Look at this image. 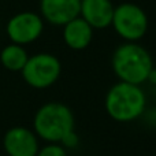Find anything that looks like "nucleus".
<instances>
[{"instance_id":"obj_1","label":"nucleus","mask_w":156,"mask_h":156,"mask_svg":"<svg viewBox=\"0 0 156 156\" xmlns=\"http://www.w3.org/2000/svg\"><path fill=\"white\" fill-rule=\"evenodd\" d=\"M104 108L115 122H133L140 118L147 108L145 92L141 85L119 81L108 89L104 99Z\"/></svg>"},{"instance_id":"obj_2","label":"nucleus","mask_w":156,"mask_h":156,"mask_svg":"<svg viewBox=\"0 0 156 156\" xmlns=\"http://www.w3.org/2000/svg\"><path fill=\"white\" fill-rule=\"evenodd\" d=\"M111 66L119 81L143 85L154 69V62L151 54L143 45L126 41L114 51Z\"/></svg>"},{"instance_id":"obj_3","label":"nucleus","mask_w":156,"mask_h":156,"mask_svg":"<svg viewBox=\"0 0 156 156\" xmlns=\"http://www.w3.org/2000/svg\"><path fill=\"white\" fill-rule=\"evenodd\" d=\"M71 130H74V115L63 103H45L34 114L33 132L47 143H60Z\"/></svg>"},{"instance_id":"obj_4","label":"nucleus","mask_w":156,"mask_h":156,"mask_svg":"<svg viewBox=\"0 0 156 156\" xmlns=\"http://www.w3.org/2000/svg\"><path fill=\"white\" fill-rule=\"evenodd\" d=\"M111 26L116 34L127 43H137L148 32L147 12L134 3H122L114 8Z\"/></svg>"},{"instance_id":"obj_5","label":"nucleus","mask_w":156,"mask_h":156,"mask_svg":"<svg viewBox=\"0 0 156 156\" xmlns=\"http://www.w3.org/2000/svg\"><path fill=\"white\" fill-rule=\"evenodd\" d=\"M21 74L29 86L34 89H45L59 80L62 74V63L55 55L40 52L27 58Z\"/></svg>"},{"instance_id":"obj_6","label":"nucleus","mask_w":156,"mask_h":156,"mask_svg":"<svg viewBox=\"0 0 156 156\" xmlns=\"http://www.w3.org/2000/svg\"><path fill=\"white\" fill-rule=\"evenodd\" d=\"M44 32V19L33 11H21L7 21L5 33L11 43L27 45L41 37Z\"/></svg>"},{"instance_id":"obj_7","label":"nucleus","mask_w":156,"mask_h":156,"mask_svg":"<svg viewBox=\"0 0 156 156\" xmlns=\"http://www.w3.org/2000/svg\"><path fill=\"white\" fill-rule=\"evenodd\" d=\"M3 147L8 156H36L40 148L36 133L23 126L8 129L3 138Z\"/></svg>"},{"instance_id":"obj_8","label":"nucleus","mask_w":156,"mask_h":156,"mask_svg":"<svg viewBox=\"0 0 156 156\" xmlns=\"http://www.w3.org/2000/svg\"><path fill=\"white\" fill-rule=\"evenodd\" d=\"M81 0H40V15L55 26H63L80 16Z\"/></svg>"},{"instance_id":"obj_9","label":"nucleus","mask_w":156,"mask_h":156,"mask_svg":"<svg viewBox=\"0 0 156 156\" xmlns=\"http://www.w3.org/2000/svg\"><path fill=\"white\" fill-rule=\"evenodd\" d=\"M114 8L111 0H81L80 16L93 29H105L111 26Z\"/></svg>"},{"instance_id":"obj_10","label":"nucleus","mask_w":156,"mask_h":156,"mask_svg":"<svg viewBox=\"0 0 156 156\" xmlns=\"http://www.w3.org/2000/svg\"><path fill=\"white\" fill-rule=\"evenodd\" d=\"M93 27L81 16L69 21L63 25V41L70 49L82 51L90 45L93 40Z\"/></svg>"},{"instance_id":"obj_11","label":"nucleus","mask_w":156,"mask_h":156,"mask_svg":"<svg viewBox=\"0 0 156 156\" xmlns=\"http://www.w3.org/2000/svg\"><path fill=\"white\" fill-rule=\"evenodd\" d=\"M27 51L23 45L19 44H8L0 51V63L8 71H21L27 62Z\"/></svg>"},{"instance_id":"obj_12","label":"nucleus","mask_w":156,"mask_h":156,"mask_svg":"<svg viewBox=\"0 0 156 156\" xmlns=\"http://www.w3.org/2000/svg\"><path fill=\"white\" fill-rule=\"evenodd\" d=\"M36 156H67V151L59 143H48L38 148Z\"/></svg>"},{"instance_id":"obj_13","label":"nucleus","mask_w":156,"mask_h":156,"mask_svg":"<svg viewBox=\"0 0 156 156\" xmlns=\"http://www.w3.org/2000/svg\"><path fill=\"white\" fill-rule=\"evenodd\" d=\"M59 144L63 147V148L74 149V148H77L78 144H80V137H78V134L74 132V130H71V132H69L67 134L62 138V141H60Z\"/></svg>"},{"instance_id":"obj_14","label":"nucleus","mask_w":156,"mask_h":156,"mask_svg":"<svg viewBox=\"0 0 156 156\" xmlns=\"http://www.w3.org/2000/svg\"><path fill=\"white\" fill-rule=\"evenodd\" d=\"M147 81H148L149 83H152V85H156V69L154 67L151 71H149L148 74V78H147Z\"/></svg>"}]
</instances>
